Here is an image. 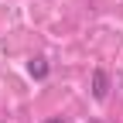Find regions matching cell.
I'll use <instances>...</instances> for the list:
<instances>
[{"label": "cell", "instance_id": "3957f363", "mask_svg": "<svg viewBox=\"0 0 123 123\" xmlns=\"http://www.w3.org/2000/svg\"><path fill=\"white\" fill-rule=\"evenodd\" d=\"M44 123H62V120H44Z\"/></svg>", "mask_w": 123, "mask_h": 123}, {"label": "cell", "instance_id": "6da1fadb", "mask_svg": "<svg viewBox=\"0 0 123 123\" xmlns=\"http://www.w3.org/2000/svg\"><path fill=\"white\" fill-rule=\"evenodd\" d=\"M92 96H96L99 103L110 96V75H106L103 68H96V72H92Z\"/></svg>", "mask_w": 123, "mask_h": 123}, {"label": "cell", "instance_id": "7a4b0ae2", "mask_svg": "<svg viewBox=\"0 0 123 123\" xmlns=\"http://www.w3.org/2000/svg\"><path fill=\"white\" fill-rule=\"evenodd\" d=\"M31 75H34V79H44V75H48V62H44V58H31Z\"/></svg>", "mask_w": 123, "mask_h": 123}]
</instances>
